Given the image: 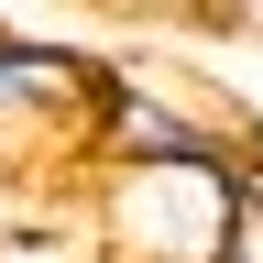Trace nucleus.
<instances>
[{
  "label": "nucleus",
  "instance_id": "1",
  "mask_svg": "<svg viewBox=\"0 0 263 263\" xmlns=\"http://www.w3.org/2000/svg\"><path fill=\"white\" fill-rule=\"evenodd\" d=\"M230 209V164H88L66 186V219L99 241V263H209Z\"/></svg>",
  "mask_w": 263,
  "mask_h": 263
},
{
  "label": "nucleus",
  "instance_id": "5",
  "mask_svg": "<svg viewBox=\"0 0 263 263\" xmlns=\"http://www.w3.org/2000/svg\"><path fill=\"white\" fill-rule=\"evenodd\" d=\"M230 186H241V197H252V209H263V143H252L241 164H230Z\"/></svg>",
  "mask_w": 263,
  "mask_h": 263
},
{
  "label": "nucleus",
  "instance_id": "4",
  "mask_svg": "<svg viewBox=\"0 0 263 263\" xmlns=\"http://www.w3.org/2000/svg\"><path fill=\"white\" fill-rule=\"evenodd\" d=\"M99 11H110V22H176V33H186L197 0H99Z\"/></svg>",
  "mask_w": 263,
  "mask_h": 263
},
{
  "label": "nucleus",
  "instance_id": "2",
  "mask_svg": "<svg viewBox=\"0 0 263 263\" xmlns=\"http://www.w3.org/2000/svg\"><path fill=\"white\" fill-rule=\"evenodd\" d=\"M186 33L197 44H263V0H197Z\"/></svg>",
  "mask_w": 263,
  "mask_h": 263
},
{
  "label": "nucleus",
  "instance_id": "3",
  "mask_svg": "<svg viewBox=\"0 0 263 263\" xmlns=\"http://www.w3.org/2000/svg\"><path fill=\"white\" fill-rule=\"evenodd\" d=\"M209 263H263V209L241 186H230V209H219V241H209Z\"/></svg>",
  "mask_w": 263,
  "mask_h": 263
}]
</instances>
